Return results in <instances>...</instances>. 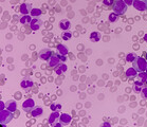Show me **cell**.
<instances>
[{
    "instance_id": "obj_1",
    "label": "cell",
    "mask_w": 147,
    "mask_h": 127,
    "mask_svg": "<svg viewBox=\"0 0 147 127\" xmlns=\"http://www.w3.org/2000/svg\"><path fill=\"white\" fill-rule=\"evenodd\" d=\"M127 6L124 0H115L113 3V12L117 15H123L127 11Z\"/></svg>"
},
{
    "instance_id": "obj_2",
    "label": "cell",
    "mask_w": 147,
    "mask_h": 127,
    "mask_svg": "<svg viewBox=\"0 0 147 127\" xmlns=\"http://www.w3.org/2000/svg\"><path fill=\"white\" fill-rule=\"evenodd\" d=\"M132 67H133L138 72H144L147 68V61L143 57H137L132 61Z\"/></svg>"
},
{
    "instance_id": "obj_3",
    "label": "cell",
    "mask_w": 147,
    "mask_h": 127,
    "mask_svg": "<svg viewBox=\"0 0 147 127\" xmlns=\"http://www.w3.org/2000/svg\"><path fill=\"white\" fill-rule=\"evenodd\" d=\"M13 112L10 111L9 109H1L0 110V123L1 125L5 126L11 120L13 119Z\"/></svg>"
},
{
    "instance_id": "obj_4",
    "label": "cell",
    "mask_w": 147,
    "mask_h": 127,
    "mask_svg": "<svg viewBox=\"0 0 147 127\" xmlns=\"http://www.w3.org/2000/svg\"><path fill=\"white\" fill-rule=\"evenodd\" d=\"M132 5L135 6L136 10L144 12L147 10V0H133Z\"/></svg>"
},
{
    "instance_id": "obj_5",
    "label": "cell",
    "mask_w": 147,
    "mask_h": 127,
    "mask_svg": "<svg viewBox=\"0 0 147 127\" xmlns=\"http://www.w3.org/2000/svg\"><path fill=\"white\" fill-rule=\"evenodd\" d=\"M34 107H35V102H34L33 98H31V97H28L26 100L23 102V104H22V108L26 112H29V111L31 112Z\"/></svg>"
},
{
    "instance_id": "obj_6",
    "label": "cell",
    "mask_w": 147,
    "mask_h": 127,
    "mask_svg": "<svg viewBox=\"0 0 147 127\" xmlns=\"http://www.w3.org/2000/svg\"><path fill=\"white\" fill-rule=\"evenodd\" d=\"M49 61V66H50L51 68L55 69V68H57L59 65H60V58L58 57V55L57 54H53L52 55V57L48 60Z\"/></svg>"
},
{
    "instance_id": "obj_7",
    "label": "cell",
    "mask_w": 147,
    "mask_h": 127,
    "mask_svg": "<svg viewBox=\"0 0 147 127\" xmlns=\"http://www.w3.org/2000/svg\"><path fill=\"white\" fill-rule=\"evenodd\" d=\"M52 55H53V52L50 49H43V50L39 52V57L43 60H49L52 57Z\"/></svg>"
},
{
    "instance_id": "obj_8",
    "label": "cell",
    "mask_w": 147,
    "mask_h": 127,
    "mask_svg": "<svg viewBox=\"0 0 147 127\" xmlns=\"http://www.w3.org/2000/svg\"><path fill=\"white\" fill-rule=\"evenodd\" d=\"M41 24H43L41 20L38 17H34L32 19V21H31V23H30V28H31L32 31H38L40 29Z\"/></svg>"
},
{
    "instance_id": "obj_9",
    "label": "cell",
    "mask_w": 147,
    "mask_h": 127,
    "mask_svg": "<svg viewBox=\"0 0 147 127\" xmlns=\"http://www.w3.org/2000/svg\"><path fill=\"white\" fill-rule=\"evenodd\" d=\"M32 11V5L30 3H22L20 5V13L23 15H28Z\"/></svg>"
},
{
    "instance_id": "obj_10",
    "label": "cell",
    "mask_w": 147,
    "mask_h": 127,
    "mask_svg": "<svg viewBox=\"0 0 147 127\" xmlns=\"http://www.w3.org/2000/svg\"><path fill=\"white\" fill-rule=\"evenodd\" d=\"M60 122L62 123V125H68L71 122V116L68 115V113H61L59 117Z\"/></svg>"
},
{
    "instance_id": "obj_11",
    "label": "cell",
    "mask_w": 147,
    "mask_h": 127,
    "mask_svg": "<svg viewBox=\"0 0 147 127\" xmlns=\"http://www.w3.org/2000/svg\"><path fill=\"white\" fill-rule=\"evenodd\" d=\"M60 117V113L58 112V110H55V111H53L52 113L50 115V117H49V123H50V125H52V124H54L55 123V121L56 120H58V118Z\"/></svg>"
},
{
    "instance_id": "obj_12",
    "label": "cell",
    "mask_w": 147,
    "mask_h": 127,
    "mask_svg": "<svg viewBox=\"0 0 147 127\" xmlns=\"http://www.w3.org/2000/svg\"><path fill=\"white\" fill-rule=\"evenodd\" d=\"M20 85H21V87H22L23 89L28 90V89H30V88H32V87H33L34 83H33V82H32L30 79H24L23 81H21Z\"/></svg>"
},
{
    "instance_id": "obj_13",
    "label": "cell",
    "mask_w": 147,
    "mask_h": 127,
    "mask_svg": "<svg viewBox=\"0 0 147 127\" xmlns=\"http://www.w3.org/2000/svg\"><path fill=\"white\" fill-rule=\"evenodd\" d=\"M143 87H144V83L142 82V81H137L136 83H135V85H133V90H135V92L136 93H141V91H142V89H143Z\"/></svg>"
},
{
    "instance_id": "obj_14",
    "label": "cell",
    "mask_w": 147,
    "mask_h": 127,
    "mask_svg": "<svg viewBox=\"0 0 147 127\" xmlns=\"http://www.w3.org/2000/svg\"><path fill=\"white\" fill-rule=\"evenodd\" d=\"M43 113H44V110H43V108H41V107H34L33 110L31 111V116L34 117V118L43 116Z\"/></svg>"
},
{
    "instance_id": "obj_15",
    "label": "cell",
    "mask_w": 147,
    "mask_h": 127,
    "mask_svg": "<svg viewBox=\"0 0 147 127\" xmlns=\"http://www.w3.org/2000/svg\"><path fill=\"white\" fill-rule=\"evenodd\" d=\"M70 27H71V23H70V21L67 20V19H64V20H61L60 22H59V28L61 30H69L70 29Z\"/></svg>"
},
{
    "instance_id": "obj_16",
    "label": "cell",
    "mask_w": 147,
    "mask_h": 127,
    "mask_svg": "<svg viewBox=\"0 0 147 127\" xmlns=\"http://www.w3.org/2000/svg\"><path fill=\"white\" fill-rule=\"evenodd\" d=\"M102 38V34L100 32H92L90 34V40L93 42H97Z\"/></svg>"
},
{
    "instance_id": "obj_17",
    "label": "cell",
    "mask_w": 147,
    "mask_h": 127,
    "mask_svg": "<svg viewBox=\"0 0 147 127\" xmlns=\"http://www.w3.org/2000/svg\"><path fill=\"white\" fill-rule=\"evenodd\" d=\"M32 16L31 15H23V16H21L20 17V23H22V24H29V23H31V21H32Z\"/></svg>"
},
{
    "instance_id": "obj_18",
    "label": "cell",
    "mask_w": 147,
    "mask_h": 127,
    "mask_svg": "<svg viewBox=\"0 0 147 127\" xmlns=\"http://www.w3.org/2000/svg\"><path fill=\"white\" fill-rule=\"evenodd\" d=\"M137 74H138V71L133 67L127 69V71H126V76H128L129 79H133V77L137 76Z\"/></svg>"
},
{
    "instance_id": "obj_19",
    "label": "cell",
    "mask_w": 147,
    "mask_h": 127,
    "mask_svg": "<svg viewBox=\"0 0 147 127\" xmlns=\"http://www.w3.org/2000/svg\"><path fill=\"white\" fill-rule=\"evenodd\" d=\"M6 108H8L10 111H12V112L16 111L17 110V104H16V102L9 101L8 103H6Z\"/></svg>"
},
{
    "instance_id": "obj_20",
    "label": "cell",
    "mask_w": 147,
    "mask_h": 127,
    "mask_svg": "<svg viewBox=\"0 0 147 127\" xmlns=\"http://www.w3.org/2000/svg\"><path fill=\"white\" fill-rule=\"evenodd\" d=\"M65 71H67V66L65 64H60L57 68H55V72H56V74H58V75H61Z\"/></svg>"
},
{
    "instance_id": "obj_21",
    "label": "cell",
    "mask_w": 147,
    "mask_h": 127,
    "mask_svg": "<svg viewBox=\"0 0 147 127\" xmlns=\"http://www.w3.org/2000/svg\"><path fill=\"white\" fill-rule=\"evenodd\" d=\"M57 51H58V53L61 54V55H67L68 52H69L68 48H67L65 45H58V46H57Z\"/></svg>"
},
{
    "instance_id": "obj_22",
    "label": "cell",
    "mask_w": 147,
    "mask_h": 127,
    "mask_svg": "<svg viewBox=\"0 0 147 127\" xmlns=\"http://www.w3.org/2000/svg\"><path fill=\"white\" fill-rule=\"evenodd\" d=\"M41 14H43V11H41L40 9H32V11H31V13H30V15L32 16V17H39Z\"/></svg>"
},
{
    "instance_id": "obj_23",
    "label": "cell",
    "mask_w": 147,
    "mask_h": 127,
    "mask_svg": "<svg viewBox=\"0 0 147 127\" xmlns=\"http://www.w3.org/2000/svg\"><path fill=\"white\" fill-rule=\"evenodd\" d=\"M137 57H138L137 54H135V53H129V54H127V56H126V61L132 62Z\"/></svg>"
},
{
    "instance_id": "obj_24",
    "label": "cell",
    "mask_w": 147,
    "mask_h": 127,
    "mask_svg": "<svg viewBox=\"0 0 147 127\" xmlns=\"http://www.w3.org/2000/svg\"><path fill=\"white\" fill-rule=\"evenodd\" d=\"M118 19V15L117 14H115L114 12L111 13L109 15V21H111V22H115V21Z\"/></svg>"
},
{
    "instance_id": "obj_25",
    "label": "cell",
    "mask_w": 147,
    "mask_h": 127,
    "mask_svg": "<svg viewBox=\"0 0 147 127\" xmlns=\"http://www.w3.org/2000/svg\"><path fill=\"white\" fill-rule=\"evenodd\" d=\"M139 77H140V80H141L143 83H145V81L147 80V73H146V71L139 72Z\"/></svg>"
},
{
    "instance_id": "obj_26",
    "label": "cell",
    "mask_w": 147,
    "mask_h": 127,
    "mask_svg": "<svg viewBox=\"0 0 147 127\" xmlns=\"http://www.w3.org/2000/svg\"><path fill=\"white\" fill-rule=\"evenodd\" d=\"M141 95H142L143 98H147V86L143 87V89L141 91Z\"/></svg>"
},
{
    "instance_id": "obj_27",
    "label": "cell",
    "mask_w": 147,
    "mask_h": 127,
    "mask_svg": "<svg viewBox=\"0 0 147 127\" xmlns=\"http://www.w3.org/2000/svg\"><path fill=\"white\" fill-rule=\"evenodd\" d=\"M103 3L106 6H110V5H112L114 3V1L113 0H103Z\"/></svg>"
},
{
    "instance_id": "obj_28",
    "label": "cell",
    "mask_w": 147,
    "mask_h": 127,
    "mask_svg": "<svg viewBox=\"0 0 147 127\" xmlns=\"http://www.w3.org/2000/svg\"><path fill=\"white\" fill-rule=\"evenodd\" d=\"M70 37H71V33L66 32V33L62 34V39H64V40H68Z\"/></svg>"
},
{
    "instance_id": "obj_29",
    "label": "cell",
    "mask_w": 147,
    "mask_h": 127,
    "mask_svg": "<svg viewBox=\"0 0 147 127\" xmlns=\"http://www.w3.org/2000/svg\"><path fill=\"white\" fill-rule=\"evenodd\" d=\"M57 55H58V57L60 58V60H61L62 62H65V61L67 60V57H66V55H61V54H59V53H58Z\"/></svg>"
},
{
    "instance_id": "obj_30",
    "label": "cell",
    "mask_w": 147,
    "mask_h": 127,
    "mask_svg": "<svg viewBox=\"0 0 147 127\" xmlns=\"http://www.w3.org/2000/svg\"><path fill=\"white\" fill-rule=\"evenodd\" d=\"M124 1L127 5H131L132 3H133V0H124Z\"/></svg>"
},
{
    "instance_id": "obj_31",
    "label": "cell",
    "mask_w": 147,
    "mask_h": 127,
    "mask_svg": "<svg viewBox=\"0 0 147 127\" xmlns=\"http://www.w3.org/2000/svg\"><path fill=\"white\" fill-rule=\"evenodd\" d=\"M50 107H51V109H52L53 111H55V110H57V105H54V104H52V105L50 106Z\"/></svg>"
},
{
    "instance_id": "obj_32",
    "label": "cell",
    "mask_w": 147,
    "mask_h": 127,
    "mask_svg": "<svg viewBox=\"0 0 147 127\" xmlns=\"http://www.w3.org/2000/svg\"><path fill=\"white\" fill-rule=\"evenodd\" d=\"M62 125V123L60 122V123H54V124H52V126H61Z\"/></svg>"
},
{
    "instance_id": "obj_33",
    "label": "cell",
    "mask_w": 147,
    "mask_h": 127,
    "mask_svg": "<svg viewBox=\"0 0 147 127\" xmlns=\"http://www.w3.org/2000/svg\"><path fill=\"white\" fill-rule=\"evenodd\" d=\"M21 97V94H20V92H16V98H20Z\"/></svg>"
},
{
    "instance_id": "obj_34",
    "label": "cell",
    "mask_w": 147,
    "mask_h": 127,
    "mask_svg": "<svg viewBox=\"0 0 147 127\" xmlns=\"http://www.w3.org/2000/svg\"><path fill=\"white\" fill-rule=\"evenodd\" d=\"M118 111H120V112H124V111H125V108H124V107H121Z\"/></svg>"
},
{
    "instance_id": "obj_35",
    "label": "cell",
    "mask_w": 147,
    "mask_h": 127,
    "mask_svg": "<svg viewBox=\"0 0 147 127\" xmlns=\"http://www.w3.org/2000/svg\"><path fill=\"white\" fill-rule=\"evenodd\" d=\"M46 68H47V66H46V65H43V66H41V69H44V70H46Z\"/></svg>"
},
{
    "instance_id": "obj_36",
    "label": "cell",
    "mask_w": 147,
    "mask_h": 127,
    "mask_svg": "<svg viewBox=\"0 0 147 127\" xmlns=\"http://www.w3.org/2000/svg\"><path fill=\"white\" fill-rule=\"evenodd\" d=\"M144 40L147 42V34H145V36H144Z\"/></svg>"
},
{
    "instance_id": "obj_37",
    "label": "cell",
    "mask_w": 147,
    "mask_h": 127,
    "mask_svg": "<svg viewBox=\"0 0 147 127\" xmlns=\"http://www.w3.org/2000/svg\"><path fill=\"white\" fill-rule=\"evenodd\" d=\"M103 76H104V79H106V80H107V79H108V75H107V74H104V75H103Z\"/></svg>"
},
{
    "instance_id": "obj_38",
    "label": "cell",
    "mask_w": 147,
    "mask_h": 127,
    "mask_svg": "<svg viewBox=\"0 0 147 127\" xmlns=\"http://www.w3.org/2000/svg\"><path fill=\"white\" fill-rule=\"evenodd\" d=\"M105 125H106V126H110V124H109V123H104V124H103V126H105Z\"/></svg>"
},
{
    "instance_id": "obj_39",
    "label": "cell",
    "mask_w": 147,
    "mask_h": 127,
    "mask_svg": "<svg viewBox=\"0 0 147 127\" xmlns=\"http://www.w3.org/2000/svg\"><path fill=\"white\" fill-rule=\"evenodd\" d=\"M60 108H61V105H59V104H58V105H57V109H58V110H59V109H60Z\"/></svg>"
},
{
    "instance_id": "obj_40",
    "label": "cell",
    "mask_w": 147,
    "mask_h": 127,
    "mask_svg": "<svg viewBox=\"0 0 147 127\" xmlns=\"http://www.w3.org/2000/svg\"><path fill=\"white\" fill-rule=\"evenodd\" d=\"M43 8H44V9H47V8H48V5H47V4H44V5H43Z\"/></svg>"
},
{
    "instance_id": "obj_41",
    "label": "cell",
    "mask_w": 147,
    "mask_h": 127,
    "mask_svg": "<svg viewBox=\"0 0 147 127\" xmlns=\"http://www.w3.org/2000/svg\"><path fill=\"white\" fill-rule=\"evenodd\" d=\"M1 109H4V106H3V103L1 102Z\"/></svg>"
},
{
    "instance_id": "obj_42",
    "label": "cell",
    "mask_w": 147,
    "mask_h": 127,
    "mask_svg": "<svg viewBox=\"0 0 147 127\" xmlns=\"http://www.w3.org/2000/svg\"><path fill=\"white\" fill-rule=\"evenodd\" d=\"M126 91H127V92H130V91H131V89H129V88H127V89H126Z\"/></svg>"
},
{
    "instance_id": "obj_43",
    "label": "cell",
    "mask_w": 147,
    "mask_h": 127,
    "mask_svg": "<svg viewBox=\"0 0 147 127\" xmlns=\"http://www.w3.org/2000/svg\"><path fill=\"white\" fill-rule=\"evenodd\" d=\"M131 30V27H127V31H130Z\"/></svg>"
},
{
    "instance_id": "obj_44",
    "label": "cell",
    "mask_w": 147,
    "mask_h": 127,
    "mask_svg": "<svg viewBox=\"0 0 147 127\" xmlns=\"http://www.w3.org/2000/svg\"><path fill=\"white\" fill-rule=\"evenodd\" d=\"M36 77H40V73H36Z\"/></svg>"
},
{
    "instance_id": "obj_45",
    "label": "cell",
    "mask_w": 147,
    "mask_h": 127,
    "mask_svg": "<svg viewBox=\"0 0 147 127\" xmlns=\"http://www.w3.org/2000/svg\"><path fill=\"white\" fill-rule=\"evenodd\" d=\"M41 82H43V83H46V79H41Z\"/></svg>"
},
{
    "instance_id": "obj_46",
    "label": "cell",
    "mask_w": 147,
    "mask_h": 127,
    "mask_svg": "<svg viewBox=\"0 0 147 127\" xmlns=\"http://www.w3.org/2000/svg\"><path fill=\"white\" fill-rule=\"evenodd\" d=\"M77 49H78V50H81V49H83V47H82V46H78Z\"/></svg>"
},
{
    "instance_id": "obj_47",
    "label": "cell",
    "mask_w": 147,
    "mask_h": 127,
    "mask_svg": "<svg viewBox=\"0 0 147 127\" xmlns=\"http://www.w3.org/2000/svg\"><path fill=\"white\" fill-rule=\"evenodd\" d=\"M8 59H9V61H10V62H11V61H13V58H11V57H10V58H8Z\"/></svg>"
},
{
    "instance_id": "obj_48",
    "label": "cell",
    "mask_w": 147,
    "mask_h": 127,
    "mask_svg": "<svg viewBox=\"0 0 147 127\" xmlns=\"http://www.w3.org/2000/svg\"><path fill=\"white\" fill-rule=\"evenodd\" d=\"M9 69H10V70H14V67H13V66H11Z\"/></svg>"
},
{
    "instance_id": "obj_49",
    "label": "cell",
    "mask_w": 147,
    "mask_h": 127,
    "mask_svg": "<svg viewBox=\"0 0 147 127\" xmlns=\"http://www.w3.org/2000/svg\"><path fill=\"white\" fill-rule=\"evenodd\" d=\"M146 61H147V53H146Z\"/></svg>"
},
{
    "instance_id": "obj_50",
    "label": "cell",
    "mask_w": 147,
    "mask_h": 127,
    "mask_svg": "<svg viewBox=\"0 0 147 127\" xmlns=\"http://www.w3.org/2000/svg\"><path fill=\"white\" fill-rule=\"evenodd\" d=\"M145 84H146V85H147V80H146V81H145Z\"/></svg>"
},
{
    "instance_id": "obj_51",
    "label": "cell",
    "mask_w": 147,
    "mask_h": 127,
    "mask_svg": "<svg viewBox=\"0 0 147 127\" xmlns=\"http://www.w3.org/2000/svg\"><path fill=\"white\" fill-rule=\"evenodd\" d=\"M146 73H147V68H146Z\"/></svg>"
}]
</instances>
